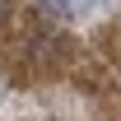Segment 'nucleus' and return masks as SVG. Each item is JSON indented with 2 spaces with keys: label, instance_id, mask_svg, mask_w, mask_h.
Returning <instances> with one entry per match:
<instances>
[{
  "label": "nucleus",
  "instance_id": "1",
  "mask_svg": "<svg viewBox=\"0 0 121 121\" xmlns=\"http://www.w3.org/2000/svg\"><path fill=\"white\" fill-rule=\"evenodd\" d=\"M51 19H65V14H75V0H37Z\"/></svg>",
  "mask_w": 121,
  "mask_h": 121
},
{
  "label": "nucleus",
  "instance_id": "2",
  "mask_svg": "<svg viewBox=\"0 0 121 121\" xmlns=\"http://www.w3.org/2000/svg\"><path fill=\"white\" fill-rule=\"evenodd\" d=\"M5 19H9V0H0V23H5Z\"/></svg>",
  "mask_w": 121,
  "mask_h": 121
}]
</instances>
